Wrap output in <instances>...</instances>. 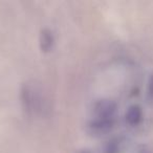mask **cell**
Segmentation results:
<instances>
[]
</instances>
